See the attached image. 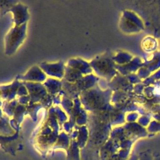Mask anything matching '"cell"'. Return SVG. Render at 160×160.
Listing matches in <instances>:
<instances>
[{"instance_id":"1","label":"cell","mask_w":160,"mask_h":160,"mask_svg":"<svg viewBox=\"0 0 160 160\" xmlns=\"http://www.w3.org/2000/svg\"><path fill=\"white\" fill-rule=\"evenodd\" d=\"M24 29L22 27H20L19 28H14V29L10 32L9 35L6 39V46L8 47L9 49L12 48V46H16L20 43L24 38Z\"/></svg>"}]
</instances>
